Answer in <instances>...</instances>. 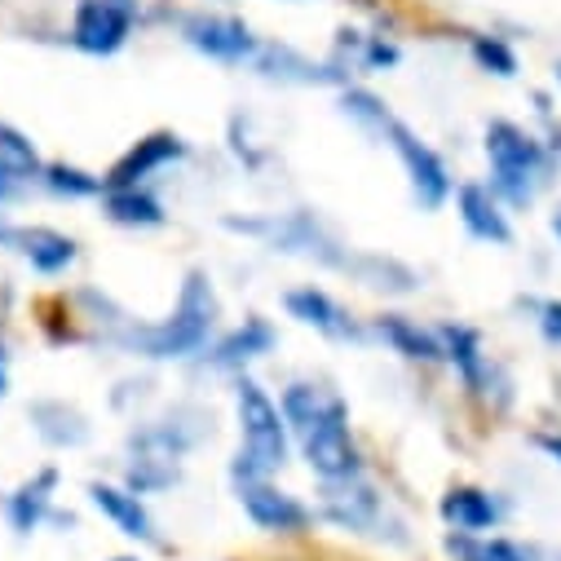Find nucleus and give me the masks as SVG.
Instances as JSON below:
<instances>
[{
  "label": "nucleus",
  "mask_w": 561,
  "mask_h": 561,
  "mask_svg": "<svg viewBox=\"0 0 561 561\" xmlns=\"http://www.w3.org/2000/svg\"><path fill=\"white\" fill-rule=\"evenodd\" d=\"M473 62L482 67V71H491V76H517V54L500 41V36H473Z\"/></svg>",
  "instance_id": "28"
},
{
  "label": "nucleus",
  "mask_w": 561,
  "mask_h": 561,
  "mask_svg": "<svg viewBox=\"0 0 561 561\" xmlns=\"http://www.w3.org/2000/svg\"><path fill=\"white\" fill-rule=\"evenodd\" d=\"M486 160H491V191L513 208H530L535 195L557 173L552 147H543L535 133H526L513 119H495L486 128Z\"/></svg>",
  "instance_id": "2"
},
{
  "label": "nucleus",
  "mask_w": 561,
  "mask_h": 561,
  "mask_svg": "<svg viewBox=\"0 0 561 561\" xmlns=\"http://www.w3.org/2000/svg\"><path fill=\"white\" fill-rule=\"evenodd\" d=\"M32 420H36V430H41V438H45L49 447H80V443L89 438L84 415H80L76 407L58 402V398L36 402V407H32Z\"/></svg>",
  "instance_id": "21"
},
{
  "label": "nucleus",
  "mask_w": 561,
  "mask_h": 561,
  "mask_svg": "<svg viewBox=\"0 0 561 561\" xmlns=\"http://www.w3.org/2000/svg\"><path fill=\"white\" fill-rule=\"evenodd\" d=\"M548 226H552V234H557V243H561V204L552 208V217H548Z\"/></svg>",
  "instance_id": "33"
},
{
  "label": "nucleus",
  "mask_w": 561,
  "mask_h": 561,
  "mask_svg": "<svg viewBox=\"0 0 561 561\" xmlns=\"http://www.w3.org/2000/svg\"><path fill=\"white\" fill-rule=\"evenodd\" d=\"M504 517V504L482 486H451L443 495V522L460 535H486Z\"/></svg>",
  "instance_id": "14"
},
{
  "label": "nucleus",
  "mask_w": 561,
  "mask_h": 561,
  "mask_svg": "<svg viewBox=\"0 0 561 561\" xmlns=\"http://www.w3.org/2000/svg\"><path fill=\"white\" fill-rule=\"evenodd\" d=\"M115 561H137V557H115Z\"/></svg>",
  "instance_id": "35"
},
{
  "label": "nucleus",
  "mask_w": 561,
  "mask_h": 561,
  "mask_svg": "<svg viewBox=\"0 0 561 561\" xmlns=\"http://www.w3.org/2000/svg\"><path fill=\"white\" fill-rule=\"evenodd\" d=\"M106 217L115 226H133V230H147V226H164V204L142 191V186H124V191H102Z\"/></svg>",
  "instance_id": "20"
},
{
  "label": "nucleus",
  "mask_w": 561,
  "mask_h": 561,
  "mask_svg": "<svg viewBox=\"0 0 561 561\" xmlns=\"http://www.w3.org/2000/svg\"><path fill=\"white\" fill-rule=\"evenodd\" d=\"M345 115L350 119H358L367 133H376V137H385V128H389V111H385V102L376 98V93H367V89H345Z\"/></svg>",
  "instance_id": "27"
},
{
  "label": "nucleus",
  "mask_w": 561,
  "mask_h": 561,
  "mask_svg": "<svg viewBox=\"0 0 561 561\" xmlns=\"http://www.w3.org/2000/svg\"><path fill=\"white\" fill-rule=\"evenodd\" d=\"M10 393V371H5V363H0V398Z\"/></svg>",
  "instance_id": "34"
},
{
  "label": "nucleus",
  "mask_w": 561,
  "mask_h": 561,
  "mask_svg": "<svg viewBox=\"0 0 561 561\" xmlns=\"http://www.w3.org/2000/svg\"><path fill=\"white\" fill-rule=\"evenodd\" d=\"M0 169L5 173H14L19 182H41V173H45V164H41V156H36V147L27 142V137L19 133V128H10V124H0Z\"/></svg>",
  "instance_id": "23"
},
{
  "label": "nucleus",
  "mask_w": 561,
  "mask_h": 561,
  "mask_svg": "<svg viewBox=\"0 0 561 561\" xmlns=\"http://www.w3.org/2000/svg\"><path fill=\"white\" fill-rule=\"evenodd\" d=\"M539 336L548 345H561V301H543L539 306Z\"/></svg>",
  "instance_id": "30"
},
{
  "label": "nucleus",
  "mask_w": 561,
  "mask_h": 561,
  "mask_svg": "<svg viewBox=\"0 0 561 561\" xmlns=\"http://www.w3.org/2000/svg\"><path fill=\"white\" fill-rule=\"evenodd\" d=\"M213 328H217V293L204 270H191L173 314L156 328H128L119 336V345L142 358H186L208 345Z\"/></svg>",
  "instance_id": "1"
},
{
  "label": "nucleus",
  "mask_w": 561,
  "mask_h": 561,
  "mask_svg": "<svg viewBox=\"0 0 561 561\" xmlns=\"http://www.w3.org/2000/svg\"><path fill=\"white\" fill-rule=\"evenodd\" d=\"M297 443H301L310 473H319L323 482H345V478L363 473V460H358V447L350 434V407L336 393H328L323 411L297 434Z\"/></svg>",
  "instance_id": "4"
},
{
  "label": "nucleus",
  "mask_w": 561,
  "mask_h": 561,
  "mask_svg": "<svg viewBox=\"0 0 561 561\" xmlns=\"http://www.w3.org/2000/svg\"><path fill=\"white\" fill-rule=\"evenodd\" d=\"M535 443H539V447H543L548 456H557V465H561V438H552V434H539Z\"/></svg>",
  "instance_id": "31"
},
{
  "label": "nucleus",
  "mask_w": 561,
  "mask_h": 561,
  "mask_svg": "<svg viewBox=\"0 0 561 561\" xmlns=\"http://www.w3.org/2000/svg\"><path fill=\"white\" fill-rule=\"evenodd\" d=\"M41 182H45V191H49V195H58V199L102 195V178H89L84 169H71V164H45Z\"/></svg>",
  "instance_id": "26"
},
{
  "label": "nucleus",
  "mask_w": 561,
  "mask_h": 561,
  "mask_svg": "<svg viewBox=\"0 0 561 561\" xmlns=\"http://www.w3.org/2000/svg\"><path fill=\"white\" fill-rule=\"evenodd\" d=\"M447 548H451V557L456 561H530L513 539H504V535H491V539H482V535H451L447 539Z\"/></svg>",
  "instance_id": "24"
},
{
  "label": "nucleus",
  "mask_w": 561,
  "mask_h": 561,
  "mask_svg": "<svg viewBox=\"0 0 561 561\" xmlns=\"http://www.w3.org/2000/svg\"><path fill=\"white\" fill-rule=\"evenodd\" d=\"M14 248H19L41 274H62V270L76 261V239H67V234H58V230H45V226L19 230V234H14Z\"/></svg>",
  "instance_id": "19"
},
{
  "label": "nucleus",
  "mask_w": 561,
  "mask_h": 561,
  "mask_svg": "<svg viewBox=\"0 0 561 561\" xmlns=\"http://www.w3.org/2000/svg\"><path fill=\"white\" fill-rule=\"evenodd\" d=\"M234 411H239V456L230 465V478L243 482V478H270L274 469H284L288 465V420H284V407H274V398L239 376L234 385Z\"/></svg>",
  "instance_id": "3"
},
{
  "label": "nucleus",
  "mask_w": 561,
  "mask_h": 561,
  "mask_svg": "<svg viewBox=\"0 0 561 561\" xmlns=\"http://www.w3.org/2000/svg\"><path fill=\"white\" fill-rule=\"evenodd\" d=\"M186 156V142L178 133H151V137H142L106 178H102V191H124V186H147V178L151 173H160V169H169V164H178Z\"/></svg>",
  "instance_id": "9"
},
{
  "label": "nucleus",
  "mask_w": 561,
  "mask_h": 561,
  "mask_svg": "<svg viewBox=\"0 0 561 561\" xmlns=\"http://www.w3.org/2000/svg\"><path fill=\"white\" fill-rule=\"evenodd\" d=\"M438 341H443V358L460 371L465 389H469L473 398H486V393L495 389V363H491V354L482 350V336H478L473 328H465V323H443V328H438Z\"/></svg>",
  "instance_id": "10"
},
{
  "label": "nucleus",
  "mask_w": 561,
  "mask_h": 561,
  "mask_svg": "<svg viewBox=\"0 0 561 561\" xmlns=\"http://www.w3.org/2000/svg\"><path fill=\"white\" fill-rule=\"evenodd\" d=\"M385 137H389L393 156L402 160V169H407V178H411V195H415V204H420V208H430V213L443 208V204L451 199V169L443 164V156H438L430 142H420V137H415L402 119H389Z\"/></svg>",
  "instance_id": "5"
},
{
  "label": "nucleus",
  "mask_w": 561,
  "mask_h": 561,
  "mask_svg": "<svg viewBox=\"0 0 561 561\" xmlns=\"http://www.w3.org/2000/svg\"><path fill=\"white\" fill-rule=\"evenodd\" d=\"M350 270L363 278L367 288H389V293H411L415 288V274L398 261H380V256H363V261H350Z\"/></svg>",
  "instance_id": "25"
},
{
  "label": "nucleus",
  "mask_w": 561,
  "mask_h": 561,
  "mask_svg": "<svg viewBox=\"0 0 561 561\" xmlns=\"http://www.w3.org/2000/svg\"><path fill=\"white\" fill-rule=\"evenodd\" d=\"M456 208H460V221H465V230L473 239H482V243H513V226H508L504 199L491 186H482V182L460 186Z\"/></svg>",
  "instance_id": "12"
},
{
  "label": "nucleus",
  "mask_w": 561,
  "mask_h": 561,
  "mask_svg": "<svg viewBox=\"0 0 561 561\" xmlns=\"http://www.w3.org/2000/svg\"><path fill=\"white\" fill-rule=\"evenodd\" d=\"M54 486H58V473L45 469V473H36L32 482H23V486L5 500V517H10V526H14L19 535H32V530L45 522V513H49V504H54Z\"/></svg>",
  "instance_id": "18"
},
{
  "label": "nucleus",
  "mask_w": 561,
  "mask_h": 561,
  "mask_svg": "<svg viewBox=\"0 0 561 561\" xmlns=\"http://www.w3.org/2000/svg\"><path fill=\"white\" fill-rule=\"evenodd\" d=\"M274 341H278V332H274L261 314H252V319H243L234 332H226V336L213 345L208 363H213V367L234 371V367H248L252 358H265V354L274 350Z\"/></svg>",
  "instance_id": "15"
},
{
  "label": "nucleus",
  "mask_w": 561,
  "mask_h": 561,
  "mask_svg": "<svg viewBox=\"0 0 561 561\" xmlns=\"http://www.w3.org/2000/svg\"><path fill=\"white\" fill-rule=\"evenodd\" d=\"M557 80H561V62H557Z\"/></svg>",
  "instance_id": "36"
},
{
  "label": "nucleus",
  "mask_w": 561,
  "mask_h": 561,
  "mask_svg": "<svg viewBox=\"0 0 561 561\" xmlns=\"http://www.w3.org/2000/svg\"><path fill=\"white\" fill-rule=\"evenodd\" d=\"M376 332L385 336V345H393L402 358L411 363H443V341L438 332H425L420 323H411L407 314H380Z\"/></svg>",
  "instance_id": "17"
},
{
  "label": "nucleus",
  "mask_w": 561,
  "mask_h": 561,
  "mask_svg": "<svg viewBox=\"0 0 561 561\" xmlns=\"http://www.w3.org/2000/svg\"><path fill=\"white\" fill-rule=\"evenodd\" d=\"M182 32H186V41H191L199 54H208V58H217V62H248V58H256V49H261V41L252 36V27H248L243 19L195 14V19L182 23Z\"/></svg>",
  "instance_id": "8"
},
{
  "label": "nucleus",
  "mask_w": 561,
  "mask_h": 561,
  "mask_svg": "<svg viewBox=\"0 0 561 561\" xmlns=\"http://www.w3.org/2000/svg\"><path fill=\"white\" fill-rule=\"evenodd\" d=\"M323 517L341 530H371L380 522V495L363 473L345 482H323Z\"/></svg>",
  "instance_id": "11"
},
{
  "label": "nucleus",
  "mask_w": 561,
  "mask_h": 561,
  "mask_svg": "<svg viewBox=\"0 0 561 561\" xmlns=\"http://www.w3.org/2000/svg\"><path fill=\"white\" fill-rule=\"evenodd\" d=\"M14 234H19V230H14L5 217H0V248H14Z\"/></svg>",
  "instance_id": "32"
},
{
  "label": "nucleus",
  "mask_w": 561,
  "mask_h": 561,
  "mask_svg": "<svg viewBox=\"0 0 561 561\" xmlns=\"http://www.w3.org/2000/svg\"><path fill=\"white\" fill-rule=\"evenodd\" d=\"M284 306H288V314H293L297 323H306V328H314V332H323V336H332V341H358L354 319H350V314L341 310V301H332L323 288H297V293L284 297Z\"/></svg>",
  "instance_id": "13"
},
{
  "label": "nucleus",
  "mask_w": 561,
  "mask_h": 561,
  "mask_svg": "<svg viewBox=\"0 0 561 561\" xmlns=\"http://www.w3.org/2000/svg\"><path fill=\"white\" fill-rule=\"evenodd\" d=\"M133 23H137V0H76L71 45L106 58L128 45Z\"/></svg>",
  "instance_id": "6"
},
{
  "label": "nucleus",
  "mask_w": 561,
  "mask_h": 561,
  "mask_svg": "<svg viewBox=\"0 0 561 561\" xmlns=\"http://www.w3.org/2000/svg\"><path fill=\"white\" fill-rule=\"evenodd\" d=\"M234 491H239L243 513L270 535H306L314 526V513L297 495L278 491L270 478H243V482H234Z\"/></svg>",
  "instance_id": "7"
},
{
  "label": "nucleus",
  "mask_w": 561,
  "mask_h": 561,
  "mask_svg": "<svg viewBox=\"0 0 561 561\" xmlns=\"http://www.w3.org/2000/svg\"><path fill=\"white\" fill-rule=\"evenodd\" d=\"M398 62V49L393 45H385V41H367L363 45V58H358V67H367V71H380V67H393Z\"/></svg>",
  "instance_id": "29"
},
{
  "label": "nucleus",
  "mask_w": 561,
  "mask_h": 561,
  "mask_svg": "<svg viewBox=\"0 0 561 561\" xmlns=\"http://www.w3.org/2000/svg\"><path fill=\"white\" fill-rule=\"evenodd\" d=\"M252 62H256L265 76H274V80H301V84L341 80V71H336V67H314V62H306L301 54H293L288 45H261Z\"/></svg>",
  "instance_id": "22"
},
{
  "label": "nucleus",
  "mask_w": 561,
  "mask_h": 561,
  "mask_svg": "<svg viewBox=\"0 0 561 561\" xmlns=\"http://www.w3.org/2000/svg\"><path fill=\"white\" fill-rule=\"evenodd\" d=\"M89 500L102 508V517H111L128 539H156V522L147 513V504L137 500V491H124V486H111V482H93L89 486Z\"/></svg>",
  "instance_id": "16"
}]
</instances>
